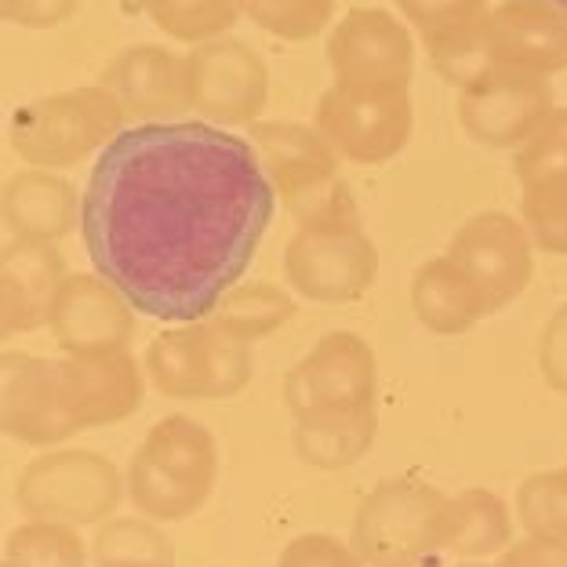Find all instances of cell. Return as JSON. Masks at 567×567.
Segmentation results:
<instances>
[{
	"mask_svg": "<svg viewBox=\"0 0 567 567\" xmlns=\"http://www.w3.org/2000/svg\"><path fill=\"white\" fill-rule=\"evenodd\" d=\"M274 208L251 138L208 121H142L99 153L81 237L95 274L142 317L197 324L248 274Z\"/></svg>",
	"mask_w": 567,
	"mask_h": 567,
	"instance_id": "1",
	"label": "cell"
},
{
	"mask_svg": "<svg viewBox=\"0 0 567 567\" xmlns=\"http://www.w3.org/2000/svg\"><path fill=\"white\" fill-rule=\"evenodd\" d=\"M124 117L127 113L110 87H73L19 106L8 124V142L30 167L66 172L106 150L124 132Z\"/></svg>",
	"mask_w": 567,
	"mask_h": 567,
	"instance_id": "4",
	"label": "cell"
},
{
	"mask_svg": "<svg viewBox=\"0 0 567 567\" xmlns=\"http://www.w3.org/2000/svg\"><path fill=\"white\" fill-rule=\"evenodd\" d=\"M62 280H66V266L55 244L16 237L4 244V255H0V331L4 339L48 324Z\"/></svg>",
	"mask_w": 567,
	"mask_h": 567,
	"instance_id": "19",
	"label": "cell"
},
{
	"mask_svg": "<svg viewBox=\"0 0 567 567\" xmlns=\"http://www.w3.org/2000/svg\"><path fill=\"white\" fill-rule=\"evenodd\" d=\"M142 401V371L135 357H22L0 360V425L22 444H59L81 430L135 415Z\"/></svg>",
	"mask_w": 567,
	"mask_h": 567,
	"instance_id": "2",
	"label": "cell"
},
{
	"mask_svg": "<svg viewBox=\"0 0 567 567\" xmlns=\"http://www.w3.org/2000/svg\"><path fill=\"white\" fill-rule=\"evenodd\" d=\"M379 433L375 404L295 419V451L313 470H346L364 458Z\"/></svg>",
	"mask_w": 567,
	"mask_h": 567,
	"instance_id": "23",
	"label": "cell"
},
{
	"mask_svg": "<svg viewBox=\"0 0 567 567\" xmlns=\"http://www.w3.org/2000/svg\"><path fill=\"white\" fill-rule=\"evenodd\" d=\"M425 55H430L433 70L444 76V81L466 87L476 76L487 73L495 66L492 51H487V37H484V22L470 25V30H455L444 37H433L425 41Z\"/></svg>",
	"mask_w": 567,
	"mask_h": 567,
	"instance_id": "31",
	"label": "cell"
},
{
	"mask_svg": "<svg viewBox=\"0 0 567 567\" xmlns=\"http://www.w3.org/2000/svg\"><path fill=\"white\" fill-rule=\"evenodd\" d=\"M277 567H364L357 557V549L331 535H299L291 538L280 553Z\"/></svg>",
	"mask_w": 567,
	"mask_h": 567,
	"instance_id": "33",
	"label": "cell"
},
{
	"mask_svg": "<svg viewBox=\"0 0 567 567\" xmlns=\"http://www.w3.org/2000/svg\"><path fill=\"white\" fill-rule=\"evenodd\" d=\"M87 553L73 524L30 520L8 535L4 567H84Z\"/></svg>",
	"mask_w": 567,
	"mask_h": 567,
	"instance_id": "28",
	"label": "cell"
},
{
	"mask_svg": "<svg viewBox=\"0 0 567 567\" xmlns=\"http://www.w3.org/2000/svg\"><path fill=\"white\" fill-rule=\"evenodd\" d=\"M215 476L218 447L208 425L189 415H167L135 451L127 470V495L142 517L175 524L208 506Z\"/></svg>",
	"mask_w": 567,
	"mask_h": 567,
	"instance_id": "3",
	"label": "cell"
},
{
	"mask_svg": "<svg viewBox=\"0 0 567 567\" xmlns=\"http://www.w3.org/2000/svg\"><path fill=\"white\" fill-rule=\"evenodd\" d=\"M379 274V251L360 226L357 212L299 223V234L284 248L288 288L309 302L342 306L364 299Z\"/></svg>",
	"mask_w": 567,
	"mask_h": 567,
	"instance_id": "6",
	"label": "cell"
},
{
	"mask_svg": "<svg viewBox=\"0 0 567 567\" xmlns=\"http://www.w3.org/2000/svg\"><path fill=\"white\" fill-rule=\"evenodd\" d=\"M458 567H487V564H481V560H462Z\"/></svg>",
	"mask_w": 567,
	"mask_h": 567,
	"instance_id": "39",
	"label": "cell"
},
{
	"mask_svg": "<svg viewBox=\"0 0 567 567\" xmlns=\"http://www.w3.org/2000/svg\"><path fill=\"white\" fill-rule=\"evenodd\" d=\"M81 0H0V16L30 30H48V25L66 22Z\"/></svg>",
	"mask_w": 567,
	"mask_h": 567,
	"instance_id": "35",
	"label": "cell"
},
{
	"mask_svg": "<svg viewBox=\"0 0 567 567\" xmlns=\"http://www.w3.org/2000/svg\"><path fill=\"white\" fill-rule=\"evenodd\" d=\"M538 371H543L549 390L567 396V302L543 328V339H538Z\"/></svg>",
	"mask_w": 567,
	"mask_h": 567,
	"instance_id": "34",
	"label": "cell"
},
{
	"mask_svg": "<svg viewBox=\"0 0 567 567\" xmlns=\"http://www.w3.org/2000/svg\"><path fill=\"white\" fill-rule=\"evenodd\" d=\"M517 513L532 535L567 543V466L524 481L517 492Z\"/></svg>",
	"mask_w": 567,
	"mask_h": 567,
	"instance_id": "30",
	"label": "cell"
},
{
	"mask_svg": "<svg viewBox=\"0 0 567 567\" xmlns=\"http://www.w3.org/2000/svg\"><path fill=\"white\" fill-rule=\"evenodd\" d=\"M138 309L102 274H66L51 302L48 328L59 350L73 357H106L127 350Z\"/></svg>",
	"mask_w": 567,
	"mask_h": 567,
	"instance_id": "15",
	"label": "cell"
},
{
	"mask_svg": "<svg viewBox=\"0 0 567 567\" xmlns=\"http://www.w3.org/2000/svg\"><path fill=\"white\" fill-rule=\"evenodd\" d=\"M447 259L484 295L487 313L509 306L535 277V240L520 218L481 212L451 237Z\"/></svg>",
	"mask_w": 567,
	"mask_h": 567,
	"instance_id": "14",
	"label": "cell"
},
{
	"mask_svg": "<svg viewBox=\"0 0 567 567\" xmlns=\"http://www.w3.org/2000/svg\"><path fill=\"white\" fill-rule=\"evenodd\" d=\"M371 567H411V560H390V564H371Z\"/></svg>",
	"mask_w": 567,
	"mask_h": 567,
	"instance_id": "38",
	"label": "cell"
},
{
	"mask_svg": "<svg viewBox=\"0 0 567 567\" xmlns=\"http://www.w3.org/2000/svg\"><path fill=\"white\" fill-rule=\"evenodd\" d=\"M102 87H110L127 117H172L186 110V55H175L161 44L124 48L102 70Z\"/></svg>",
	"mask_w": 567,
	"mask_h": 567,
	"instance_id": "20",
	"label": "cell"
},
{
	"mask_svg": "<svg viewBox=\"0 0 567 567\" xmlns=\"http://www.w3.org/2000/svg\"><path fill=\"white\" fill-rule=\"evenodd\" d=\"M240 11L280 41H313L328 30L334 0H240Z\"/></svg>",
	"mask_w": 567,
	"mask_h": 567,
	"instance_id": "29",
	"label": "cell"
},
{
	"mask_svg": "<svg viewBox=\"0 0 567 567\" xmlns=\"http://www.w3.org/2000/svg\"><path fill=\"white\" fill-rule=\"evenodd\" d=\"M99 567H175V549L150 517H117L106 520L95 535Z\"/></svg>",
	"mask_w": 567,
	"mask_h": 567,
	"instance_id": "26",
	"label": "cell"
},
{
	"mask_svg": "<svg viewBox=\"0 0 567 567\" xmlns=\"http://www.w3.org/2000/svg\"><path fill=\"white\" fill-rule=\"evenodd\" d=\"M19 509L30 520L95 524L106 520L124 498V481L110 458L95 451H51L19 476Z\"/></svg>",
	"mask_w": 567,
	"mask_h": 567,
	"instance_id": "10",
	"label": "cell"
},
{
	"mask_svg": "<svg viewBox=\"0 0 567 567\" xmlns=\"http://www.w3.org/2000/svg\"><path fill=\"white\" fill-rule=\"evenodd\" d=\"M334 81L346 84H408L415 70V41L408 25L382 8H353L328 37Z\"/></svg>",
	"mask_w": 567,
	"mask_h": 567,
	"instance_id": "17",
	"label": "cell"
},
{
	"mask_svg": "<svg viewBox=\"0 0 567 567\" xmlns=\"http://www.w3.org/2000/svg\"><path fill=\"white\" fill-rule=\"evenodd\" d=\"M495 66L549 76L567 70V19L543 0H506L484 19Z\"/></svg>",
	"mask_w": 567,
	"mask_h": 567,
	"instance_id": "18",
	"label": "cell"
},
{
	"mask_svg": "<svg viewBox=\"0 0 567 567\" xmlns=\"http://www.w3.org/2000/svg\"><path fill=\"white\" fill-rule=\"evenodd\" d=\"M451 524V498L415 476H396L371 487L353 520L357 553L371 564L419 560L444 549Z\"/></svg>",
	"mask_w": 567,
	"mask_h": 567,
	"instance_id": "8",
	"label": "cell"
},
{
	"mask_svg": "<svg viewBox=\"0 0 567 567\" xmlns=\"http://www.w3.org/2000/svg\"><path fill=\"white\" fill-rule=\"evenodd\" d=\"M320 135L350 164H385L408 146L415 127L408 84H346L334 81L317 102Z\"/></svg>",
	"mask_w": 567,
	"mask_h": 567,
	"instance_id": "9",
	"label": "cell"
},
{
	"mask_svg": "<svg viewBox=\"0 0 567 567\" xmlns=\"http://www.w3.org/2000/svg\"><path fill=\"white\" fill-rule=\"evenodd\" d=\"M553 95L546 76L492 66L462 87L458 121L473 142L487 150H520L553 117Z\"/></svg>",
	"mask_w": 567,
	"mask_h": 567,
	"instance_id": "13",
	"label": "cell"
},
{
	"mask_svg": "<svg viewBox=\"0 0 567 567\" xmlns=\"http://www.w3.org/2000/svg\"><path fill=\"white\" fill-rule=\"evenodd\" d=\"M157 30L183 44L218 41L240 16V0H142Z\"/></svg>",
	"mask_w": 567,
	"mask_h": 567,
	"instance_id": "27",
	"label": "cell"
},
{
	"mask_svg": "<svg viewBox=\"0 0 567 567\" xmlns=\"http://www.w3.org/2000/svg\"><path fill=\"white\" fill-rule=\"evenodd\" d=\"M255 375L251 342L215 324H172L150 342L146 379L172 401H226Z\"/></svg>",
	"mask_w": 567,
	"mask_h": 567,
	"instance_id": "5",
	"label": "cell"
},
{
	"mask_svg": "<svg viewBox=\"0 0 567 567\" xmlns=\"http://www.w3.org/2000/svg\"><path fill=\"white\" fill-rule=\"evenodd\" d=\"M495 567H567V543H557L549 535H532L502 553Z\"/></svg>",
	"mask_w": 567,
	"mask_h": 567,
	"instance_id": "36",
	"label": "cell"
},
{
	"mask_svg": "<svg viewBox=\"0 0 567 567\" xmlns=\"http://www.w3.org/2000/svg\"><path fill=\"white\" fill-rule=\"evenodd\" d=\"M509 535H513L509 509L487 487H470L458 498H451V524H447L444 549H451L455 557L484 560L492 553L506 549Z\"/></svg>",
	"mask_w": 567,
	"mask_h": 567,
	"instance_id": "24",
	"label": "cell"
},
{
	"mask_svg": "<svg viewBox=\"0 0 567 567\" xmlns=\"http://www.w3.org/2000/svg\"><path fill=\"white\" fill-rule=\"evenodd\" d=\"M4 226L16 240L59 244L70 229L81 223V200L70 178L48 167H25L4 183L0 197Z\"/></svg>",
	"mask_w": 567,
	"mask_h": 567,
	"instance_id": "21",
	"label": "cell"
},
{
	"mask_svg": "<svg viewBox=\"0 0 567 567\" xmlns=\"http://www.w3.org/2000/svg\"><path fill=\"white\" fill-rule=\"evenodd\" d=\"M269 99V73L244 41L193 44L186 55V110L215 124H255Z\"/></svg>",
	"mask_w": 567,
	"mask_h": 567,
	"instance_id": "12",
	"label": "cell"
},
{
	"mask_svg": "<svg viewBox=\"0 0 567 567\" xmlns=\"http://www.w3.org/2000/svg\"><path fill=\"white\" fill-rule=\"evenodd\" d=\"M379 368L357 331H328L284 379V404L295 419L375 404Z\"/></svg>",
	"mask_w": 567,
	"mask_h": 567,
	"instance_id": "11",
	"label": "cell"
},
{
	"mask_svg": "<svg viewBox=\"0 0 567 567\" xmlns=\"http://www.w3.org/2000/svg\"><path fill=\"white\" fill-rule=\"evenodd\" d=\"M291 317H295L291 295L280 291L277 284H237L208 320H215L218 328L237 334L244 342H255L280 331Z\"/></svg>",
	"mask_w": 567,
	"mask_h": 567,
	"instance_id": "25",
	"label": "cell"
},
{
	"mask_svg": "<svg viewBox=\"0 0 567 567\" xmlns=\"http://www.w3.org/2000/svg\"><path fill=\"white\" fill-rule=\"evenodd\" d=\"M396 8H401L408 25H415L422 33V41L481 25L492 11L487 0H396Z\"/></svg>",
	"mask_w": 567,
	"mask_h": 567,
	"instance_id": "32",
	"label": "cell"
},
{
	"mask_svg": "<svg viewBox=\"0 0 567 567\" xmlns=\"http://www.w3.org/2000/svg\"><path fill=\"white\" fill-rule=\"evenodd\" d=\"M543 4H549V8H557L560 16L567 19V0H543Z\"/></svg>",
	"mask_w": 567,
	"mask_h": 567,
	"instance_id": "37",
	"label": "cell"
},
{
	"mask_svg": "<svg viewBox=\"0 0 567 567\" xmlns=\"http://www.w3.org/2000/svg\"><path fill=\"white\" fill-rule=\"evenodd\" d=\"M411 309L419 324L433 334H462L487 313L484 295L447 255L419 266L411 280Z\"/></svg>",
	"mask_w": 567,
	"mask_h": 567,
	"instance_id": "22",
	"label": "cell"
},
{
	"mask_svg": "<svg viewBox=\"0 0 567 567\" xmlns=\"http://www.w3.org/2000/svg\"><path fill=\"white\" fill-rule=\"evenodd\" d=\"M520 223L549 255H567V110H553L532 142L517 150Z\"/></svg>",
	"mask_w": 567,
	"mask_h": 567,
	"instance_id": "16",
	"label": "cell"
},
{
	"mask_svg": "<svg viewBox=\"0 0 567 567\" xmlns=\"http://www.w3.org/2000/svg\"><path fill=\"white\" fill-rule=\"evenodd\" d=\"M248 138L259 153L269 183L284 197V204L299 215V223L357 212L350 189L339 183V153L328 146L317 124L309 127L295 121H262L251 127Z\"/></svg>",
	"mask_w": 567,
	"mask_h": 567,
	"instance_id": "7",
	"label": "cell"
}]
</instances>
